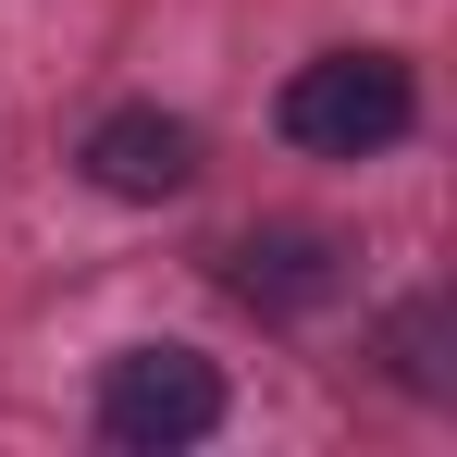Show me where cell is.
Here are the masks:
<instances>
[{
    "mask_svg": "<svg viewBox=\"0 0 457 457\" xmlns=\"http://www.w3.org/2000/svg\"><path fill=\"white\" fill-rule=\"evenodd\" d=\"M408 124H420V87H408L395 50H321V62L285 75V137H297L309 161H371V149H395Z\"/></svg>",
    "mask_w": 457,
    "mask_h": 457,
    "instance_id": "obj_1",
    "label": "cell"
},
{
    "mask_svg": "<svg viewBox=\"0 0 457 457\" xmlns=\"http://www.w3.org/2000/svg\"><path fill=\"white\" fill-rule=\"evenodd\" d=\"M211 420H223V371L198 346H124L99 371V445H124V457H173Z\"/></svg>",
    "mask_w": 457,
    "mask_h": 457,
    "instance_id": "obj_2",
    "label": "cell"
},
{
    "mask_svg": "<svg viewBox=\"0 0 457 457\" xmlns=\"http://www.w3.org/2000/svg\"><path fill=\"white\" fill-rule=\"evenodd\" d=\"M223 285H235L247 309H260V321H297V309H321L334 285H346V260H334V235L272 223V235H247V247L223 260Z\"/></svg>",
    "mask_w": 457,
    "mask_h": 457,
    "instance_id": "obj_3",
    "label": "cell"
},
{
    "mask_svg": "<svg viewBox=\"0 0 457 457\" xmlns=\"http://www.w3.org/2000/svg\"><path fill=\"white\" fill-rule=\"evenodd\" d=\"M87 173H99L112 198H173V186L198 173V137H186L173 112H99V124H87Z\"/></svg>",
    "mask_w": 457,
    "mask_h": 457,
    "instance_id": "obj_4",
    "label": "cell"
},
{
    "mask_svg": "<svg viewBox=\"0 0 457 457\" xmlns=\"http://www.w3.org/2000/svg\"><path fill=\"white\" fill-rule=\"evenodd\" d=\"M395 371L420 383V395L445 383V359H433V309H408V321H395Z\"/></svg>",
    "mask_w": 457,
    "mask_h": 457,
    "instance_id": "obj_5",
    "label": "cell"
}]
</instances>
